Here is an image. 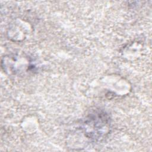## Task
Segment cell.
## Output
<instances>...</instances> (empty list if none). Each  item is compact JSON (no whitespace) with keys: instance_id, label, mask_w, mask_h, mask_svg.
Masks as SVG:
<instances>
[{"instance_id":"cell-1","label":"cell","mask_w":152,"mask_h":152,"mask_svg":"<svg viewBox=\"0 0 152 152\" xmlns=\"http://www.w3.org/2000/svg\"><path fill=\"white\" fill-rule=\"evenodd\" d=\"M88 119L86 122V129L91 128V129L87 134H90V137L92 138H99L108 128V118L104 113H98Z\"/></svg>"}]
</instances>
